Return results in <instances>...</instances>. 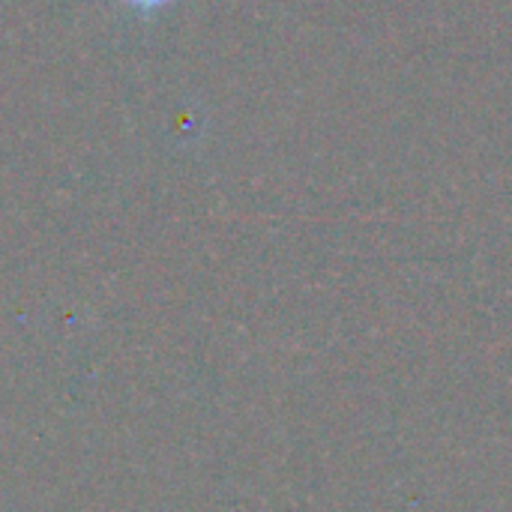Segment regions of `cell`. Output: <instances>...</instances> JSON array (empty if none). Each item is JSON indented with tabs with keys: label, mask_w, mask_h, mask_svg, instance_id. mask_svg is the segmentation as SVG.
<instances>
[{
	"label": "cell",
	"mask_w": 512,
	"mask_h": 512,
	"mask_svg": "<svg viewBox=\"0 0 512 512\" xmlns=\"http://www.w3.org/2000/svg\"><path fill=\"white\" fill-rule=\"evenodd\" d=\"M135 9H141V12H156V9H162V6H168L171 0H129Z\"/></svg>",
	"instance_id": "cell-1"
}]
</instances>
